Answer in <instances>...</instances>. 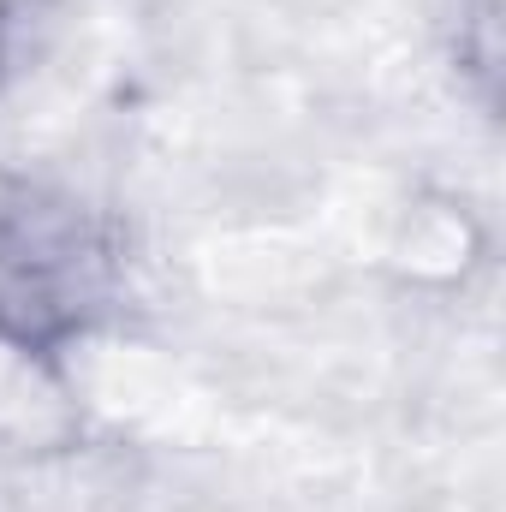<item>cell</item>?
<instances>
[{"mask_svg": "<svg viewBox=\"0 0 506 512\" xmlns=\"http://www.w3.org/2000/svg\"><path fill=\"white\" fill-rule=\"evenodd\" d=\"M126 280L120 227L72 191L0 179V346L54 352L96 328Z\"/></svg>", "mask_w": 506, "mask_h": 512, "instance_id": "cell-1", "label": "cell"}]
</instances>
